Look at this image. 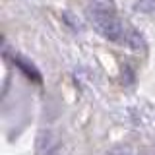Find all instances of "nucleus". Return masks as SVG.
I'll use <instances>...</instances> for the list:
<instances>
[{
	"instance_id": "f03ea898",
	"label": "nucleus",
	"mask_w": 155,
	"mask_h": 155,
	"mask_svg": "<svg viewBox=\"0 0 155 155\" xmlns=\"http://www.w3.org/2000/svg\"><path fill=\"white\" fill-rule=\"evenodd\" d=\"M122 43L130 48V51H134V52H140V51H145V48H147V45H145V41L142 37V33H138L136 29H128V31H126Z\"/></svg>"
},
{
	"instance_id": "f257e3e1",
	"label": "nucleus",
	"mask_w": 155,
	"mask_h": 155,
	"mask_svg": "<svg viewBox=\"0 0 155 155\" xmlns=\"http://www.w3.org/2000/svg\"><path fill=\"white\" fill-rule=\"evenodd\" d=\"M87 14H89L91 21L95 23L97 31L101 33L105 39L109 41H124V27L120 23V19L116 18L114 6L110 4V0H93L87 8Z\"/></svg>"
},
{
	"instance_id": "39448f33",
	"label": "nucleus",
	"mask_w": 155,
	"mask_h": 155,
	"mask_svg": "<svg viewBox=\"0 0 155 155\" xmlns=\"http://www.w3.org/2000/svg\"><path fill=\"white\" fill-rule=\"evenodd\" d=\"M107 155H132V149H130V147H124V145H120V147L110 149Z\"/></svg>"
},
{
	"instance_id": "7ed1b4c3",
	"label": "nucleus",
	"mask_w": 155,
	"mask_h": 155,
	"mask_svg": "<svg viewBox=\"0 0 155 155\" xmlns=\"http://www.w3.org/2000/svg\"><path fill=\"white\" fill-rule=\"evenodd\" d=\"M134 8L142 14H155V0H138Z\"/></svg>"
},
{
	"instance_id": "20e7f679",
	"label": "nucleus",
	"mask_w": 155,
	"mask_h": 155,
	"mask_svg": "<svg viewBox=\"0 0 155 155\" xmlns=\"http://www.w3.org/2000/svg\"><path fill=\"white\" fill-rule=\"evenodd\" d=\"M18 64H21L19 68H23V70H25L29 76H33V78H35V80H41V76L37 74V70H35V68H33V64H29V62L21 60V58H18Z\"/></svg>"
}]
</instances>
